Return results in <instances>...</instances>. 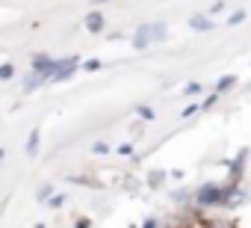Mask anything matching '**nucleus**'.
Listing matches in <instances>:
<instances>
[{"label": "nucleus", "mask_w": 251, "mask_h": 228, "mask_svg": "<svg viewBox=\"0 0 251 228\" xmlns=\"http://www.w3.org/2000/svg\"><path fill=\"white\" fill-rule=\"evenodd\" d=\"M198 204L201 207H213V204H219V201H225V190L222 187H216V184H207V187H201L198 190Z\"/></svg>", "instance_id": "1"}, {"label": "nucleus", "mask_w": 251, "mask_h": 228, "mask_svg": "<svg viewBox=\"0 0 251 228\" xmlns=\"http://www.w3.org/2000/svg\"><path fill=\"white\" fill-rule=\"evenodd\" d=\"M151 39H154V24H142V27L136 30V36H133V48H136V51H145V48L151 45Z\"/></svg>", "instance_id": "2"}, {"label": "nucleus", "mask_w": 251, "mask_h": 228, "mask_svg": "<svg viewBox=\"0 0 251 228\" xmlns=\"http://www.w3.org/2000/svg\"><path fill=\"white\" fill-rule=\"evenodd\" d=\"M53 68H56V62H53L50 57H45V54L33 59V71H36V74H42V77H50V74H53Z\"/></svg>", "instance_id": "3"}, {"label": "nucleus", "mask_w": 251, "mask_h": 228, "mask_svg": "<svg viewBox=\"0 0 251 228\" xmlns=\"http://www.w3.org/2000/svg\"><path fill=\"white\" fill-rule=\"evenodd\" d=\"M74 68H77V59H65V62H56V68H53L50 80H65V77H71V74H74Z\"/></svg>", "instance_id": "4"}, {"label": "nucleus", "mask_w": 251, "mask_h": 228, "mask_svg": "<svg viewBox=\"0 0 251 228\" xmlns=\"http://www.w3.org/2000/svg\"><path fill=\"white\" fill-rule=\"evenodd\" d=\"M103 21H106V18H103L100 12H89V15H86V30L98 33V30H103Z\"/></svg>", "instance_id": "5"}, {"label": "nucleus", "mask_w": 251, "mask_h": 228, "mask_svg": "<svg viewBox=\"0 0 251 228\" xmlns=\"http://www.w3.org/2000/svg\"><path fill=\"white\" fill-rule=\"evenodd\" d=\"M189 24H192V30H210V27H213V21H210V18H204V15H195Z\"/></svg>", "instance_id": "6"}, {"label": "nucleus", "mask_w": 251, "mask_h": 228, "mask_svg": "<svg viewBox=\"0 0 251 228\" xmlns=\"http://www.w3.org/2000/svg\"><path fill=\"white\" fill-rule=\"evenodd\" d=\"M27 148H30V154H36V148H39V131L30 134V145H27Z\"/></svg>", "instance_id": "7"}, {"label": "nucleus", "mask_w": 251, "mask_h": 228, "mask_svg": "<svg viewBox=\"0 0 251 228\" xmlns=\"http://www.w3.org/2000/svg\"><path fill=\"white\" fill-rule=\"evenodd\" d=\"M230 86H233V77H230V74L219 80V92H225V89H230Z\"/></svg>", "instance_id": "8"}, {"label": "nucleus", "mask_w": 251, "mask_h": 228, "mask_svg": "<svg viewBox=\"0 0 251 228\" xmlns=\"http://www.w3.org/2000/svg\"><path fill=\"white\" fill-rule=\"evenodd\" d=\"M139 116H142V119H154V110H151V107H139Z\"/></svg>", "instance_id": "9"}, {"label": "nucleus", "mask_w": 251, "mask_h": 228, "mask_svg": "<svg viewBox=\"0 0 251 228\" xmlns=\"http://www.w3.org/2000/svg\"><path fill=\"white\" fill-rule=\"evenodd\" d=\"M166 36V27L163 24H154V39H163Z\"/></svg>", "instance_id": "10"}, {"label": "nucleus", "mask_w": 251, "mask_h": 228, "mask_svg": "<svg viewBox=\"0 0 251 228\" xmlns=\"http://www.w3.org/2000/svg\"><path fill=\"white\" fill-rule=\"evenodd\" d=\"M83 68H86V71H98V68H100V62H98V59H89Z\"/></svg>", "instance_id": "11"}, {"label": "nucleus", "mask_w": 251, "mask_h": 228, "mask_svg": "<svg viewBox=\"0 0 251 228\" xmlns=\"http://www.w3.org/2000/svg\"><path fill=\"white\" fill-rule=\"evenodd\" d=\"M198 92H201V86H198V83H189V86H186V92H183V95H198Z\"/></svg>", "instance_id": "12"}, {"label": "nucleus", "mask_w": 251, "mask_h": 228, "mask_svg": "<svg viewBox=\"0 0 251 228\" xmlns=\"http://www.w3.org/2000/svg\"><path fill=\"white\" fill-rule=\"evenodd\" d=\"M242 18H245V12H233V15H230V21H227V24H239V21H242Z\"/></svg>", "instance_id": "13"}, {"label": "nucleus", "mask_w": 251, "mask_h": 228, "mask_svg": "<svg viewBox=\"0 0 251 228\" xmlns=\"http://www.w3.org/2000/svg\"><path fill=\"white\" fill-rule=\"evenodd\" d=\"M95 3H106V0H95Z\"/></svg>", "instance_id": "14"}]
</instances>
